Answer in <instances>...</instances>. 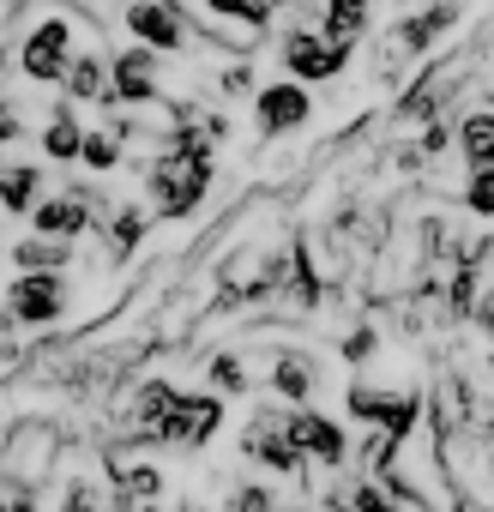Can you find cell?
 <instances>
[{"label": "cell", "mask_w": 494, "mask_h": 512, "mask_svg": "<svg viewBox=\"0 0 494 512\" xmlns=\"http://www.w3.org/2000/svg\"><path fill=\"white\" fill-rule=\"evenodd\" d=\"M139 175H145V193H151V211L157 217H193L199 205H205V193H211V175H217V157L211 151H163V157H151V163H139Z\"/></svg>", "instance_id": "obj_1"}, {"label": "cell", "mask_w": 494, "mask_h": 512, "mask_svg": "<svg viewBox=\"0 0 494 512\" xmlns=\"http://www.w3.org/2000/svg\"><path fill=\"white\" fill-rule=\"evenodd\" d=\"M73 13H43L25 37H19V49H13V67H19V79H31V85H67V67H73Z\"/></svg>", "instance_id": "obj_2"}, {"label": "cell", "mask_w": 494, "mask_h": 512, "mask_svg": "<svg viewBox=\"0 0 494 512\" xmlns=\"http://www.w3.org/2000/svg\"><path fill=\"white\" fill-rule=\"evenodd\" d=\"M55 464H61V434L49 422H13L7 440H0V476H7V488H43Z\"/></svg>", "instance_id": "obj_3"}, {"label": "cell", "mask_w": 494, "mask_h": 512, "mask_svg": "<svg viewBox=\"0 0 494 512\" xmlns=\"http://www.w3.org/2000/svg\"><path fill=\"white\" fill-rule=\"evenodd\" d=\"M121 25H127L133 43H145V49H157V55H181V49H193V37H199L187 0H127V7H121Z\"/></svg>", "instance_id": "obj_4"}, {"label": "cell", "mask_w": 494, "mask_h": 512, "mask_svg": "<svg viewBox=\"0 0 494 512\" xmlns=\"http://www.w3.org/2000/svg\"><path fill=\"white\" fill-rule=\"evenodd\" d=\"M350 55H356V49H344V43L320 37L314 25H290V31H284V43H278L284 73H290V79H302V85H338V79L350 73Z\"/></svg>", "instance_id": "obj_5"}, {"label": "cell", "mask_w": 494, "mask_h": 512, "mask_svg": "<svg viewBox=\"0 0 494 512\" xmlns=\"http://www.w3.org/2000/svg\"><path fill=\"white\" fill-rule=\"evenodd\" d=\"M109 85H115L109 109H157L163 103V55L145 49V43L115 49L109 55Z\"/></svg>", "instance_id": "obj_6"}, {"label": "cell", "mask_w": 494, "mask_h": 512, "mask_svg": "<svg viewBox=\"0 0 494 512\" xmlns=\"http://www.w3.org/2000/svg\"><path fill=\"white\" fill-rule=\"evenodd\" d=\"M254 121H260L266 139H290L314 121V91L302 79H272V85L254 91Z\"/></svg>", "instance_id": "obj_7"}, {"label": "cell", "mask_w": 494, "mask_h": 512, "mask_svg": "<svg viewBox=\"0 0 494 512\" xmlns=\"http://www.w3.org/2000/svg\"><path fill=\"white\" fill-rule=\"evenodd\" d=\"M7 314L19 326H55L67 314V272H19L7 290Z\"/></svg>", "instance_id": "obj_8"}, {"label": "cell", "mask_w": 494, "mask_h": 512, "mask_svg": "<svg viewBox=\"0 0 494 512\" xmlns=\"http://www.w3.org/2000/svg\"><path fill=\"white\" fill-rule=\"evenodd\" d=\"M241 452L254 458L260 470H272V476H302V470H308L302 446L290 440V416H278V410H260V416H254V428H247Z\"/></svg>", "instance_id": "obj_9"}, {"label": "cell", "mask_w": 494, "mask_h": 512, "mask_svg": "<svg viewBox=\"0 0 494 512\" xmlns=\"http://www.w3.org/2000/svg\"><path fill=\"white\" fill-rule=\"evenodd\" d=\"M217 422H223V398L217 392H193V398H175V410L163 416L157 440L175 446V452H199L217 434Z\"/></svg>", "instance_id": "obj_10"}, {"label": "cell", "mask_w": 494, "mask_h": 512, "mask_svg": "<svg viewBox=\"0 0 494 512\" xmlns=\"http://www.w3.org/2000/svg\"><path fill=\"white\" fill-rule=\"evenodd\" d=\"M458 25H464V0H428V7H416V13H404V19L392 25V37L404 43V55L428 61V55H434V43H440V37H452Z\"/></svg>", "instance_id": "obj_11"}, {"label": "cell", "mask_w": 494, "mask_h": 512, "mask_svg": "<svg viewBox=\"0 0 494 512\" xmlns=\"http://www.w3.org/2000/svg\"><path fill=\"white\" fill-rule=\"evenodd\" d=\"M290 440L302 446V458L308 464H320V470H344V458H350V440H344V428L332 422V416H320V410H290Z\"/></svg>", "instance_id": "obj_12"}, {"label": "cell", "mask_w": 494, "mask_h": 512, "mask_svg": "<svg viewBox=\"0 0 494 512\" xmlns=\"http://www.w3.org/2000/svg\"><path fill=\"white\" fill-rule=\"evenodd\" d=\"M31 229L37 235H55V241H79V235L97 229V211L79 193H43L37 211H31Z\"/></svg>", "instance_id": "obj_13"}, {"label": "cell", "mask_w": 494, "mask_h": 512, "mask_svg": "<svg viewBox=\"0 0 494 512\" xmlns=\"http://www.w3.org/2000/svg\"><path fill=\"white\" fill-rule=\"evenodd\" d=\"M272 392L284 398V404H308L314 392H320V380H326V368H320V356L314 350H272Z\"/></svg>", "instance_id": "obj_14"}, {"label": "cell", "mask_w": 494, "mask_h": 512, "mask_svg": "<svg viewBox=\"0 0 494 512\" xmlns=\"http://www.w3.org/2000/svg\"><path fill=\"white\" fill-rule=\"evenodd\" d=\"M320 37L356 49L362 37H374V0H320Z\"/></svg>", "instance_id": "obj_15"}, {"label": "cell", "mask_w": 494, "mask_h": 512, "mask_svg": "<svg viewBox=\"0 0 494 512\" xmlns=\"http://www.w3.org/2000/svg\"><path fill=\"white\" fill-rule=\"evenodd\" d=\"M73 103H115V85H109V55H97V49H79L73 55V67H67V85H61Z\"/></svg>", "instance_id": "obj_16"}, {"label": "cell", "mask_w": 494, "mask_h": 512, "mask_svg": "<svg viewBox=\"0 0 494 512\" xmlns=\"http://www.w3.org/2000/svg\"><path fill=\"white\" fill-rule=\"evenodd\" d=\"M43 163H0V211L13 217H31L37 199H43Z\"/></svg>", "instance_id": "obj_17"}, {"label": "cell", "mask_w": 494, "mask_h": 512, "mask_svg": "<svg viewBox=\"0 0 494 512\" xmlns=\"http://www.w3.org/2000/svg\"><path fill=\"white\" fill-rule=\"evenodd\" d=\"M37 145H43V157H49V163H79L85 127H79V109H73V97L49 109V127H43V139H37Z\"/></svg>", "instance_id": "obj_18"}, {"label": "cell", "mask_w": 494, "mask_h": 512, "mask_svg": "<svg viewBox=\"0 0 494 512\" xmlns=\"http://www.w3.org/2000/svg\"><path fill=\"white\" fill-rule=\"evenodd\" d=\"M458 121V157L470 169H494V109H464Z\"/></svg>", "instance_id": "obj_19"}, {"label": "cell", "mask_w": 494, "mask_h": 512, "mask_svg": "<svg viewBox=\"0 0 494 512\" xmlns=\"http://www.w3.org/2000/svg\"><path fill=\"white\" fill-rule=\"evenodd\" d=\"M13 266L19 272H67L73 266V241H55V235H25V241H13Z\"/></svg>", "instance_id": "obj_20"}, {"label": "cell", "mask_w": 494, "mask_h": 512, "mask_svg": "<svg viewBox=\"0 0 494 512\" xmlns=\"http://www.w3.org/2000/svg\"><path fill=\"white\" fill-rule=\"evenodd\" d=\"M121 163H127V145H121V133H115V127H85L79 169H91V175H115Z\"/></svg>", "instance_id": "obj_21"}, {"label": "cell", "mask_w": 494, "mask_h": 512, "mask_svg": "<svg viewBox=\"0 0 494 512\" xmlns=\"http://www.w3.org/2000/svg\"><path fill=\"white\" fill-rule=\"evenodd\" d=\"M145 223H151V217H145L139 205H115V211L103 217V235H109V260H127V253L145 241Z\"/></svg>", "instance_id": "obj_22"}, {"label": "cell", "mask_w": 494, "mask_h": 512, "mask_svg": "<svg viewBox=\"0 0 494 512\" xmlns=\"http://www.w3.org/2000/svg\"><path fill=\"white\" fill-rule=\"evenodd\" d=\"M115 494H127V500H139V506H157L163 470H157V464H115Z\"/></svg>", "instance_id": "obj_23"}, {"label": "cell", "mask_w": 494, "mask_h": 512, "mask_svg": "<svg viewBox=\"0 0 494 512\" xmlns=\"http://www.w3.org/2000/svg\"><path fill=\"white\" fill-rule=\"evenodd\" d=\"M205 380H211V392H229V398H241L247 386H254V374H247V362H241L235 350H217V356L205 362Z\"/></svg>", "instance_id": "obj_24"}, {"label": "cell", "mask_w": 494, "mask_h": 512, "mask_svg": "<svg viewBox=\"0 0 494 512\" xmlns=\"http://www.w3.org/2000/svg\"><path fill=\"white\" fill-rule=\"evenodd\" d=\"M61 512H109V506H103V488H97L85 470H67V482H61Z\"/></svg>", "instance_id": "obj_25"}, {"label": "cell", "mask_w": 494, "mask_h": 512, "mask_svg": "<svg viewBox=\"0 0 494 512\" xmlns=\"http://www.w3.org/2000/svg\"><path fill=\"white\" fill-rule=\"evenodd\" d=\"M458 205H464L470 217H488V223H494V169H470V175H464Z\"/></svg>", "instance_id": "obj_26"}, {"label": "cell", "mask_w": 494, "mask_h": 512, "mask_svg": "<svg viewBox=\"0 0 494 512\" xmlns=\"http://www.w3.org/2000/svg\"><path fill=\"white\" fill-rule=\"evenodd\" d=\"M223 512H284V506H278V488H266V482H241V488L223 500Z\"/></svg>", "instance_id": "obj_27"}, {"label": "cell", "mask_w": 494, "mask_h": 512, "mask_svg": "<svg viewBox=\"0 0 494 512\" xmlns=\"http://www.w3.org/2000/svg\"><path fill=\"white\" fill-rule=\"evenodd\" d=\"M338 350H344V362H356V368H362V362H374V356H380V332H374V326H356Z\"/></svg>", "instance_id": "obj_28"}, {"label": "cell", "mask_w": 494, "mask_h": 512, "mask_svg": "<svg viewBox=\"0 0 494 512\" xmlns=\"http://www.w3.org/2000/svg\"><path fill=\"white\" fill-rule=\"evenodd\" d=\"M217 91L223 97H254L260 85H254V67H247V61H229L223 73H217Z\"/></svg>", "instance_id": "obj_29"}, {"label": "cell", "mask_w": 494, "mask_h": 512, "mask_svg": "<svg viewBox=\"0 0 494 512\" xmlns=\"http://www.w3.org/2000/svg\"><path fill=\"white\" fill-rule=\"evenodd\" d=\"M13 139H25V115L13 97H0V145H13Z\"/></svg>", "instance_id": "obj_30"}]
</instances>
